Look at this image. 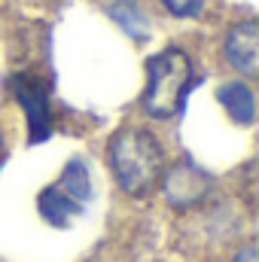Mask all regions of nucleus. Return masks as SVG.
I'll return each instance as SVG.
<instances>
[{"mask_svg": "<svg viewBox=\"0 0 259 262\" xmlns=\"http://www.w3.org/2000/svg\"><path fill=\"white\" fill-rule=\"evenodd\" d=\"M192 85V58L183 49H165L146 61L143 107L156 119H171L180 113Z\"/></svg>", "mask_w": 259, "mask_h": 262, "instance_id": "obj_2", "label": "nucleus"}, {"mask_svg": "<svg viewBox=\"0 0 259 262\" xmlns=\"http://www.w3.org/2000/svg\"><path fill=\"white\" fill-rule=\"evenodd\" d=\"M0 162H3V140H0Z\"/></svg>", "mask_w": 259, "mask_h": 262, "instance_id": "obj_11", "label": "nucleus"}, {"mask_svg": "<svg viewBox=\"0 0 259 262\" xmlns=\"http://www.w3.org/2000/svg\"><path fill=\"white\" fill-rule=\"evenodd\" d=\"M174 15H183V18H189V15H195L201 6H204V0H162Z\"/></svg>", "mask_w": 259, "mask_h": 262, "instance_id": "obj_9", "label": "nucleus"}, {"mask_svg": "<svg viewBox=\"0 0 259 262\" xmlns=\"http://www.w3.org/2000/svg\"><path fill=\"white\" fill-rule=\"evenodd\" d=\"M107 159H110V168H113L119 186L128 195L149 192L159 183L162 168H165V152H162L159 140L149 131L140 128L119 131L107 146Z\"/></svg>", "mask_w": 259, "mask_h": 262, "instance_id": "obj_1", "label": "nucleus"}, {"mask_svg": "<svg viewBox=\"0 0 259 262\" xmlns=\"http://www.w3.org/2000/svg\"><path fill=\"white\" fill-rule=\"evenodd\" d=\"M61 189H64L70 198H76L79 204L85 201V198L92 195V183H89V171H85V165L76 159V162H70L64 168V174H61V183H58Z\"/></svg>", "mask_w": 259, "mask_h": 262, "instance_id": "obj_7", "label": "nucleus"}, {"mask_svg": "<svg viewBox=\"0 0 259 262\" xmlns=\"http://www.w3.org/2000/svg\"><path fill=\"white\" fill-rule=\"evenodd\" d=\"M37 204H40V213H43L52 226H67V223L79 213V207H82L76 198L67 195L61 186H49V189L40 195Z\"/></svg>", "mask_w": 259, "mask_h": 262, "instance_id": "obj_5", "label": "nucleus"}, {"mask_svg": "<svg viewBox=\"0 0 259 262\" xmlns=\"http://www.w3.org/2000/svg\"><path fill=\"white\" fill-rule=\"evenodd\" d=\"M235 262H256V250H253V247H247V250H244Z\"/></svg>", "mask_w": 259, "mask_h": 262, "instance_id": "obj_10", "label": "nucleus"}, {"mask_svg": "<svg viewBox=\"0 0 259 262\" xmlns=\"http://www.w3.org/2000/svg\"><path fill=\"white\" fill-rule=\"evenodd\" d=\"M226 58L229 64L241 73H256L259 64V25L256 21H241L226 34Z\"/></svg>", "mask_w": 259, "mask_h": 262, "instance_id": "obj_4", "label": "nucleus"}, {"mask_svg": "<svg viewBox=\"0 0 259 262\" xmlns=\"http://www.w3.org/2000/svg\"><path fill=\"white\" fill-rule=\"evenodd\" d=\"M140 15H143V12L134 9L131 3H119V6H113V18H116L128 34H134V37H143V34H146V21H143Z\"/></svg>", "mask_w": 259, "mask_h": 262, "instance_id": "obj_8", "label": "nucleus"}, {"mask_svg": "<svg viewBox=\"0 0 259 262\" xmlns=\"http://www.w3.org/2000/svg\"><path fill=\"white\" fill-rule=\"evenodd\" d=\"M207 189H210V177L201 168L189 165V162H180L165 177V195L177 207H189L195 201H201L207 195Z\"/></svg>", "mask_w": 259, "mask_h": 262, "instance_id": "obj_3", "label": "nucleus"}, {"mask_svg": "<svg viewBox=\"0 0 259 262\" xmlns=\"http://www.w3.org/2000/svg\"><path fill=\"white\" fill-rule=\"evenodd\" d=\"M220 104L229 110V116L241 125H250L256 116V104H253V92L244 82H229L220 89Z\"/></svg>", "mask_w": 259, "mask_h": 262, "instance_id": "obj_6", "label": "nucleus"}]
</instances>
